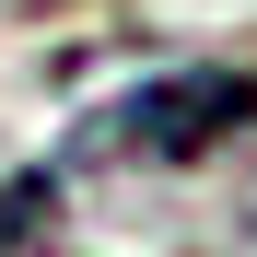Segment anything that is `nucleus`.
<instances>
[{
    "instance_id": "1",
    "label": "nucleus",
    "mask_w": 257,
    "mask_h": 257,
    "mask_svg": "<svg viewBox=\"0 0 257 257\" xmlns=\"http://www.w3.org/2000/svg\"><path fill=\"white\" fill-rule=\"evenodd\" d=\"M234 128H257V70H234V59L152 70L70 128L47 176H164V164H210Z\"/></svg>"
}]
</instances>
